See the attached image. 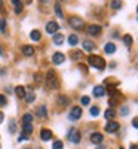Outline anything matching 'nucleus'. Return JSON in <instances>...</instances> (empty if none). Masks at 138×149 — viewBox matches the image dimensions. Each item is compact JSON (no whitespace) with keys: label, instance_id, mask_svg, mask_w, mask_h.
I'll use <instances>...</instances> for the list:
<instances>
[{"label":"nucleus","instance_id":"obj_1","mask_svg":"<svg viewBox=\"0 0 138 149\" xmlns=\"http://www.w3.org/2000/svg\"><path fill=\"white\" fill-rule=\"evenodd\" d=\"M88 63H89V66L98 69V70H103L106 69V61L103 57H98V55H89V58H88Z\"/></svg>","mask_w":138,"mask_h":149},{"label":"nucleus","instance_id":"obj_2","mask_svg":"<svg viewBox=\"0 0 138 149\" xmlns=\"http://www.w3.org/2000/svg\"><path fill=\"white\" fill-rule=\"evenodd\" d=\"M46 85L49 86L51 90H55V88H58V79H57V76H55V73H54V70H49L48 73H46Z\"/></svg>","mask_w":138,"mask_h":149},{"label":"nucleus","instance_id":"obj_3","mask_svg":"<svg viewBox=\"0 0 138 149\" xmlns=\"http://www.w3.org/2000/svg\"><path fill=\"white\" fill-rule=\"evenodd\" d=\"M68 24L71 26V29H74V30H82L85 27V21L82 18H79V17H70Z\"/></svg>","mask_w":138,"mask_h":149},{"label":"nucleus","instance_id":"obj_4","mask_svg":"<svg viewBox=\"0 0 138 149\" xmlns=\"http://www.w3.org/2000/svg\"><path fill=\"white\" fill-rule=\"evenodd\" d=\"M80 131L79 130H76V128H70V131H68V140L71 142V143H74V145H77L79 142H80Z\"/></svg>","mask_w":138,"mask_h":149},{"label":"nucleus","instance_id":"obj_5","mask_svg":"<svg viewBox=\"0 0 138 149\" xmlns=\"http://www.w3.org/2000/svg\"><path fill=\"white\" fill-rule=\"evenodd\" d=\"M58 29H59V26H58V22H55V21H49L46 24V31L49 34H57Z\"/></svg>","mask_w":138,"mask_h":149},{"label":"nucleus","instance_id":"obj_6","mask_svg":"<svg viewBox=\"0 0 138 149\" xmlns=\"http://www.w3.org/2000/svg\"><path fill=\"white\" fill-rule=\"evenodd\" d=\"M70 119H80V116H82V109L79 107V106H74L73 109H71V112H70Z\"/></svg>","mask_w":138,"mask_h":149},{"label":"nucleus","instance_id":"obj_7","mask_svg":"<svg viewBox=\"0 0 138 149\" xmlns=\"http://www.w3.org/2000/svg\"><path fill=\"white\" fill-rule=\"evenodd\" d=\"M119 130V124L116 122V121H108L107 124H106V131L107 133H115V131H117Z\"/></svg>","mask_w":138,"mask_h":149},{"label":"nucleus","instance_id":"obj_8","mask_svg":"<svg viewBox=\"0 0 138 149\" xmlns=\"http://www.w3.org/2000/svg\"><path fill=\"white\" fill-rule=\"evenodd\" d=\"M64 60H66V55L62 52H55L52 55V63L54 64H62V63H64Z\"/></svg>","mask_w":138,"mask_h":149},{"label":"nucleus","instance_id":"obj_9","mask_svg":"<svg viewBox=\"0 0 138 149\" xmlns=\"http://www.w3.org/2000/svg\"><path fill=\"white\" fill-rule=\"evenodd\" d=\"M103 139H104V136H103L101 133H92V134L89 136V140H91V143H95V145L101 143V142H103Z\"/></svg>","mask_w":138,"mask_h":149},{"label":"nucleus","instance_id":"obj_10","mask_svg":"<svg viewBox=\"0 0 138 149\" xmlns=\"http://www.w3.org/2000/svg\"><path fill=\"white\" fill-rule=\"evenodd\" d=\"M103 27L98 26V24H92V26H89V29H88V33H89L91 36H98L99 33H101Z\"/></svg>","mask_w":138,"mask_h":149},{"label":"nucleus","instance_id":"obj_11","mask_svg":"<svg viewBox=\"0 0 138 149\" xmlns=\"http://www.w3.org/2000/svg\"><path fill=\"white\" fill-rule=\"evenodd\" d=\"M40 137H42V140H45V142L51 140V137H52V131H51V130L43 128V130L40 131Z\"/></svg>","mask_w":138,"mask_h":149},{"label":"nucleus","instance_id":"obj_12","mask_svg":"<svg viewBox=\"0 0 138 149\" xmlns=\"http://www.w3.org/2000/svg\"><path fill=\"white\" fill-rule=\"evenodd\" d=\"M104 94H106V88H104L103 85H98V86H95V88H94V95L95 97H103Z\"/></svg>","mask_w":138,"mask_h":149},{"label":"nucleus","instance_id":"obj_13","mask_svg":"<svg viewBox=\"0 0 138 149\" xmlns=\"http://www.w3.org/2000/svg\"><path fill=\"white\" fill-rule=\"evenodd\" d=\"M104 52H106V54H113V52H116V45H115V43H111V42L106 43V46H104Z\"/></svg>","mask_w":138,"mask_h":149},{"label":"nucleus","instance_id":"obj_14","mask_svg":"<svg viewBox=\"0 0 138 149\" xmlns=\"http://www.w3.org/2000/svg\"><path fill=\"white\" fill-rule=\"evenodd\" d=\"M83 49L85 51H92V49H95V43L92 40H83Z\"/></svg>","mask_w":138,"mask_h":149},{"label":"nucleus","instance_id":"obj_15","mask_svg":"<svg viewBox=\"0 0 138 149\" xmlns=\"http://www.w3.org/2000/svg\"><path fill=\"white\" fill-rule=\"evenodd\" d=\"M22 52H24V55L30 57V55H33V54H34V48H33V46H30V45H26V46H22Z\"/></svg>","mask_w":138,"mask_h":149},{"label":"nucleus","instance_id":"obj_16","mask_svg":"<svg viewBox=\"0 0 138 149\" xmlns=\"http://www.w3.org/2000/svg\"><path fill=\"white\" fill-rule=\"evenodd\" d=\"M115 116H116V112H115V110H113L111 107L106 110V113H104V118H106V119H108V121H111V119H115Z\"/></svg>","mask_w":138,"mask_h":149},{"label":"nucleus","instance_id":"obj_17","mask_svg":"<svg viewBox=\"0 0 138 149\" xmlns=\"http://www.w3.org/2000/svg\"><path fill=\"white\" fill-rule=\"evenodd\" d=\"M30 37H31V40L39 42V40H40V37H42V34H40V31H39V30H33V31L30 33Z\"/></svg>","mask_w":138,"mask_h":149},{"label":"nucleus","instance_id":"obj_18","mask_svg":"<svg viewBox=\"0 0 138 149\" xmlns=\"http://www.w3.org/2000/svg\"><path fill=\"white\" fill-rule=\"evenodd\" d=\"M24 98H26L27 103H33L36 100V95H34L33 91H28V93H26V97H24Z\"/></svg>","mask_w":138,"mask_h":149},{"label":"nucleus","instance_id":"obj_19","mask_svg":"<svg viewBox=\"0 0 138 149\" xmlns=\"http://www.w3.org/2000/svg\"><path fill=\"white\" fill-rule=\"evenodd\" d=\"M62 42H64V36L59 34V33L54 34V43H55V45H61Z\"/></svg>","mask_w":138,"mask_h":149},{"label":"nucleus","instance_id":"obj_20","mask_svg":"<svg viewBox=\"0 0 138 149\" xmlns=\"http://www.w3.org/2000/svg\"><path fill=\"white\" fill-rule=\"evenodd\" d=\"M68 102H70V100L67 98V95H59V97H58V104H59V106H67Z\"/></svg>","mask_w":138,"mask_h":149},{"label":"nucleus","instance_id":"obj_21","mask_svg":"<svg viewBox=\"0 0 138 149\" xmlns=\"http://www.w3.org/2000/svg\"><path fill=\"white\" fill-rule=\"evenodd\" d=\"M22 130H24V134H31L33 133V125L31 124H22Z\"/></svg>","mask_w":138,"mask_h":149},{"label":"nucleus","instance_id":"obj_22","mask_svg":"<svg viewBox=\"0 0 138 149\" xmlns=\"http://www.w3.org/2000/svg\"><path fill=\"white\" fill-rule=\"evenodd\" d=\"M37 115H39L40 118H46V116H48V112H46V106H40L39 109H37Z\"/></svg>","mask_w":138,"mask_h":149},{"label":"nucleus","instance_id":"obj_23","mask_svg":"<svg viewBox=\"0 0 138 149\" xmlns=\"http://www.w3.org/2000/svg\"><path fill=\"white\" fill-rule=\"evenodd\" d=\"M15 94L18 95V97H26V88H24V86H17L15 88Z\"/></svg>","mask_w":138,"mask_h":149},{"label":"nucleus","instance_id":"obj_24","mask_svg":"<svg viewBox=\"0 0 138 149\" xmlns=\"http://www.w3.org/2000/svg\"><path fill=\"white\" fill-rule=\"evenodd\" d=\"M77 42H79V37H77L76 34H70V36H68V43H70L71 46L77 45Z\"/></svg>","mask_w":138,"mask_h":149},{"label":"nucleus","instance_id":"obj_25","mask_svg":"<svg viewBox=\"0 0 138 149\" xmlns=\"http://www.w3.org/2000/svg\"><path fill=\"white\" fill-rule=\"evenodd\" d=\"M12 5L15 6V12H17V14H21V10H22V2H18V0H14V2H12Z\"/></svg>","mask_w":138,"mask_h":149},{"label":"nucleus","instance_id":"obj_26","mask_svg":"<svg viewBox=\"0 0 138 149\" xmlns=\"http://www.w3.org/2000/svg\"><path fill=\"white\" fill-rule=\"evenodd\" d=\"M123 43L126 45L128 48L132 45V36L131 34H126V36H123Z\"/></svg>","mask_w":138,"mask_h":149},{"label":"nucleus","instance_id":"obj_27","mask_svg":"<svg viewBox=\"0 0 138 149\" xmlns=\"http://www.w3.org/2000/svg\"><path fill=\"white\" fill-rule=\"evenodd\" d=\"M31 121H33V115L31 113H26L22 116V122L24 124H31Z\"/></svg>","mask_w":138,"mask_h":149},{"label":"nucleus","instance_id":"obj_28","mask_svg":"<svg viewBox=\"0 0 138 149\" xmlns=\"http://www.w3.org/2000/svg\"><path fill=\"white\" fill-rule=\"evenodd\" d=\"M55 12H57L58 18H64V15H62V10H61V5H59V3H55Z\"/></svg>","mask_w":138,"mask_h":149},{"label":"nucleus","instance_id":"obj_29","mask_svg":"<svg viewBox=\"0 0 138 149\" xmlns=\"http://www.w3.org/2000/svg\"><path fill=\"white\" fill-rule=\"evenodd\" d=\"M89 113H91L92 116H98V115H99V109H98L97 106H92L91 110H89Z\"/></svg>","mask_w":138,"mask_h":149},{"label":"nucleus","instance_id":"obj_30","mask_svg":"<svg viewBox=\"0 0 138 149\" xmlns=\"http://www.w3.org/2000/svg\"><path fill=\"white\" fill-rule=\"evenodd\" d=\"M17 131V125H15V121H10V124H9V133H12L14 134Z\"/></svg>","mask_w":138,"mask_h":149},{"label":"nucleus","instance_id":"obj_31","mask_svg":"<svg viewBox=\"0 0 138 149\" xmlns=\"http://www.w3.org/2000/svg\"><path fill=\"white\" fill-rule=\"evenodd\" d=\"M62 142L61 140H57V142H54V145H52V149H62Z\"/></svg>","mask_w":138,"mask_h":149},{"label":"nucleus","instance_id":"obj_32","mask_svg":"<svg viewBox=\"0 0 138 149\" xmlns=\"http://www.w3.org/2000/svg\"><path fill=\"white\" fill-rule=\"evenodd\" d=\"M128 113H129V109H128L126 106H122V107H120V115H123V116H126Z\"/></svg>","mask_w":138,"mask_h":149},{"label":"nucleus","instance_id":"obj_33","mask_svg":"<svg viewBox=\"0 0 138 149\" xmlns=\"http://www.w3.org/2000/svg\"><path fill=\"white\" fill-rule=\"evenodd\" d=\"M122 6V2H119V0H116V2H111V8L113 9H120Z\"/></svg>","mask_w":138,"mask_h":149},{"label":"nucleus","instance_id":"obj_34","mask_svg":"<svg viewBox=\"0 0 138 149\" xmlns=\"http://www.w3.org/2000/svg\"><path fill=\"white\" fill-rule=\"evenodd\" d=\"M0 30L3 33L6 31V19H0Z\"/></svg>","mask_w":138,"mask_h":149},{"label":"nucleus","instance_id":"obj_35","mask_svg":"<svg viewBox=\"0 0 138 149\" xmlns=\"http://www.w3.org/2000/svg\"><path fill=\"white\" fill-rule=\"evenodd\" d=\"M89 100H91V98L88 97V95H83L80 102H82V104H85V106H86V104H89Z\"/></svg>","mask_w":138,"mask_h":149},{"label":"nucleus","instance_id":"obj_36","mask_svg":"<svg viewBox=\"0 0 138 149\" xmlns=\"http://www.w3.org/2000/svg\"><path fill=\"white\" fill-rule=\"evenodd\" d=\"M8 103V100H6V97L3 95V94H0V104H2V106H5Z\"/></svg>","mask_w":138,"mask_h":149},{"label":"nucleus","instance_id":"obj_37","mask_svg":"<svg viewBox=\"0 0 138 149\" xmlns=\"http://www.w3.org/2000/svg\"><path fill=\"white\" fill-rule=\"evenodd\" d=\"M27 139H28V136H26V134L22 133V134H21V137H19L18 140H19V142H22V140H27Z\"/></svg>","mask_w":138,"mask_h":149},{"label":"nucleus","instance_id":"obj_38","mask_svg":"<svg viewBox=\"0 0 138 149\" xmlns=\"http://www.w3.org/2000/svg\"><path fill=\"white\" fill-rule=\"evenodd\" d=\"M132 125H134L135 128H138V118H134V119H132Z\"/></svg>","mask_w":138,"mask_h":149},{"label":"nucleus","instance_id":"obj_39","mask_svg":"<svg viewBox=\"0 0 138 149\" xmlns=\"http://www.w3.org/2000/svg\"><path fill=\"white\" fill-rule=\"evenodd\" d=\"M116 103H117V100H115V98H110V100H108V104L110 106H115Z\"/></svg>","mask_w":138,"mask_h":149},{"label":"nucleus","instance_id":"obj_40","mask_svg":"<svg viewBox=\"0 0 138 149\" xmlns=\"http://www.w3.org/2000/svg\"><path fill=\"white\" fill-rule=\"evenodd\" d=\"M3 119H5V115H3V112H0V124L3 122Z\"/></svg>","mask_w":138,"mask_h":149},{"label":"nucleus","instance_id":"obj_41","mask_svg":"<svg viewBox=\"0 0 138 149\" xmlns=\"http://www.w3.org/2000/svg\"><path fill=\"white\" fill-rule=\"evenodd\" d=\"M131 149H138V145H131Z\"/></svg>","mask_w":138,"mask_h":149},{"label":"nucleus","instance_id":"obj_42","mask_svg":"<svg viewBox=\"0 0 138 149\" xmlns=\"http://www.w3.org/2000/svg\"><path fill=\"white\" fill-rule=\"evenodd\" d=\"M26 149H28V148H26Z\"/></svg>","mask_w":138,"mask_h":149},{"label":"nucleus","instance_id":"obj_43","mask_svg":"<svg viewBox=\"0 0 138 149\" xmlns=\"http://www.w3.org/2000/svg\"><path fill=\"white\" fill-rule=\"evenodd\" d=\"M137 10H138V8H137Z\"/></svg>","mask_w":138,"mask_h":149}]
</instances>
